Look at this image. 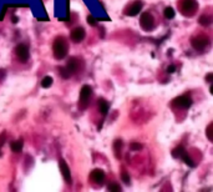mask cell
<instances>
[{
    "instance_id": "6da1fadb",
    "label": "cell",
    "mask_w": 213,
    "mask_h": 192,
    "mask_svg": "<svg viewBox=\"0 0 213 192\" xmlns=\"http://www.w3.org/2000/svg\"><path fill=\"white\" fill-rule=\"evenodd\" d=\"M67 54V44L64 37H58L54 42V55L56 59H64Z\"/></svg>"
},
{
    "instance_id": "7a4b0ae2",
    "label": "cell",
    "mask_w": 213,
    "mask_h": 192,
    "mask_svg": "<svg viewBox=\"0 0 213 192\" xmlns=\"http://www.w3.org/2000/svg\"><path fill=\"white\" fill-rule=\"evenodd\" d=\"M91 94H92V89L89 85H83L81 87L80 91V107L81 109H86L89 105V100L91 98Z\"/></svg>"
},
{
    "instance_id": "3957f363",
    "label": "cell",
    "mask_w": 213,
    "mask_h": 192,
    "mask_svg": "<svg viewBox=\"0 0 213 192\" xmlns=\"http://www.w3.org/2000/svg\"><path fill=\"white\" fill-rule=\"evenodd\" d=\"M140 23H141V28L150 31L153 29V25H155V20L152 18V15L150 13H143L141 15V19H140Z\"/></svg>"
},
{
    "instance_id": "277c9868",
    "label": "cell",
    "mask_w": 213,
    "mask_h": 192,
    "mask_svg": "<svg viewBox=\"0 0 213 192\" xmlns=\"http://www.w3.org/2000/svg\"><path fill=\"white\" fill-rule=\"evenodd\" d=\"M191 44H192V46L194 47L196 50H204L206 47L208 46V44H209V40L206 37V36H196V37H193L192 40H191Z\"/></svg>"
},
{
    "instance_id": "5b68a950",
    "label": "cell",
    "mask_w": 213,
    "mask_h": 192,
    "mask_svg": "<svg viewBox=\"0 0 213 192\" xmlns=\"http://www.w3.org/2000/svg\"><path fill=\"white\" fill-rule=\"evenodd\" d=\"M180 8L185 14L190 15L192 11H194L197 9V2L196 0H181Z\"/></svg>"
},
{
    "instance_id": "8992f818",
    "label": "cell",
    "mask_w": 213,
    "mask_h": 192,
    "mask_svg": "<svg viewBox=\"0 0 213 192\" xmlns=\"http://www.w3.org/2000/svg\"><path fill=\"white\" fill-rule=\"evenodd\" d=\"M172 105L175 107H180V109H188L192 105V100L188 96H178L172 101Z\"/></svg>"
},
{
    "instance_id": "52a82bcc",
    "label": "cell",
    "mask_w": 213,
    "mask_h": 192,
    "mask_svg": "<svg viewBox=\"0 0 213 192\" xmlns=\"http://www.w3.org/2000/svg\"><path fill=\"white\" fill-rule=\"evenodd\" d=\"M15 54L20 61H26L29 59V49L24 44H19L15 49Z\"/></svg>"
},
{
    "instance_id": "ba28073f",
    "label": "cell",
    "mask_w": 213,
    "mask_h": 192,
    "mask_svg": "<svg viewBox=\"0 0 213 192\" xmlns=\"http://www.w3.org/2000/svg\"><path fill=\"white\" fill-rule=\"evenodd\" d=\"M85 35H86V33H85V29L83 28H76L71 31V40L75 41V42H80L83 40Z\"/></svg>"
},
{
    "instance_id": "9c48e42d",
    "label": "cell",
    "mask_w": 213,
    "mask_h": 192,
    "mask_svg": "<svg viewBox=\"0 0 213 192\" xmlns=\"http://www.w3.org/2000/svg\"><path fill=\"white\" fill-rule=\"evenodd\" d=\"M59 165H60V170H61V173H62L64 178H65L67 182H71V172H70V168H69L67 164H66L64 160H60Z\"/></svg>"
},
{
    "instance_id": "30bf717a",
    "label": "cell",
    "mask_w": 213,
    "mask_h": 192,
    "mask_svg": "<svg viewBox=\"0 0 213 192\" xmlns=\"http://www.w3.org/2000/svg\"><path fill=\"white\" fill-rule=\"evenodd\" d=\"M141 9H142V3L136 2V3H134L132 5L129 7V9H127V15L135 16V15H137V14L141 11Z\"/></svg>"
},
{
    "instance_id": "8fae6325",
    "label": "cell",
    "mask_w": 213,
    "mask_h": 192,
    "mask_svg": "<svg viewBox=\"0 0 213 192\" xmlns=\"http://www.w3.org/2000/svg\"><path fill=\"white\" fill-rule=\"evenodd\" d=\"M91 177H92L96 182L101 183V182L105 180V171L101 170V168H95V170L92 171V173H91Z\"/></svg>"
},
{
    "instance_id": "7c38bea8",
    "label": "cell",
    "mask_w": 213,
    "mask_h": 192,
    "mask_svg": "<svg viewBox=\"0 0 213 192\" xmlns=\"http://www.w3.org/2000/svg\"><path fill=\"white\" fill-rule=\"evenodd\" d=\"M77 68H79L77 59H70V60H69V63H67V65H66V70L72 75V74H75V72H76Z\"/></svg>"
},
{
    "instance_id": "4fadbf2b",
    "label": "cell",
    "mask_w": 213,
    "mask_h": 192,
    "mask_svg": "<svg viewBox=\"0 0 213 192\" xmlns=\"http://www.w3.org/2000/svg\"><path fill=\"white\" fill-rule=\"evenodd\" d=\"M10 149H11V151H14V152H16V154L21 152V150H23V141H21V140L13 141V142L10 143Z\"/></svg>"
},
{
    "instance_id": "5bb4252c",
    "label": "cell",
    "mask_w": 213,
    "mask_h": 192,
    "mask_svg": "<svg viewBox=\"0 0 213 192\" xmlns=\"http://www.w3.org/2000/svg\"><path fill=\"white\" fill-rule=\"evenodd\" d=\"M99 109H100V112L104 116L107 115V112H109V103L106 100H104V99H100L99 100Z\"/></svg>"
},
{
    "instance_id": "9a60e30c",
    "label": "cell",
    "mask_w": 213,
    "mask_h": 192,
    "mask_svg": "<svg viewBox=\"0 0 213 192\" xmlns=\"http://www.w3.org/2000/svg\"><path fill=\"white\" fill-rule=\"evenodd\" d=\"M163 14H164V16H166L167 19H173V18H175V15H176V11H175V9H173V8L168 7V8H166V9H164Z\"/></svg>"
},
{
    "instance_id": "2e32d148",
    "label": "cell",
    "mask_w": 213,
    "mask_h": 192,
    "mask_svg": "<svg viewBox=\"0 0 213 192\" xmlns=\"http://www.w3.org/2000/svg\"><path fill=\"white\" fill-rule=\"evenodd\" d=\"M51 85H53V77H51V76H45L44 79H42V81H41V86H42V87L48 89V87H50Z\"/></svg>"
},
{
    "instance_id": "e0dca14e",
    "label": "cell",
    "mask_w": 213,
    "mask_h": 192,
    "mask_svg": "<svg viewBox=\"0 0 213 192\" xmlns=\"http://www.w3.org/2000/svg\"><path fill=\"white\" fill-rule=\"evenodd\" d=\"M185 152H186V151H185V149H183V147H177V149H175V150L172 151V156H173V157H176V159H178V157L181 159V157H182V155H183Z\"/></svg>"
},
{
    "instance_id": "ac0fdd59",
    "label": "cell",
    "mask_w": 213,
    "mask_h": 192,
    "mask_svg": "<svg viewBox=\"0 0 213 192\" xmlns=\"http://www.w3.org/2000/svg\"><path fill=\"white\" fill-rule=\"evenodd\" d=\"M211 18L209 16H207V15H203V16H201L199 18V24L201 25H204V26H207V25H209L211 24Z\"/></svg>"
},
{
    "instance_id": "d6986e66",
    "label": "cell",
    "mask_w": 213,
    "mask_h": 192,
    "mask_svg": "<svg viewBox=\"0 0 213 192\" xmlns=\"http://www.w3.org/2000/svg\"><path fill=\"white\" fill-rule=\"evenodd\" d=\"M121 146H122V142H121V140H117L115 143H113V147H115V150H116V154H117V157L120 156V151H121Z\"/></svg>"
},
{
    "instance_id": "ffe728a7",
    "label": "cell",
    "mask_w": 213,
    "mask_h": 192,
    "mask_svg": "<svg viewBox=\"0 0 213 192\" xmlns=\"http://www.w3.org/2000/svg\"><path fill=\"white\" fill-rule=\"evenodd\" d=\"M5 137H6V133H5V131H3L2 133H0V156H2V146L4 145Z\"/></svg>"
},
{
    "instance_id": "44dd1931",
    "label": "cell",
    "mask_w": 213,
    "mask_h": 192,
    "mask_svg": "<svg viewBox=\"0 0 213 192\" xmlns=\"http://www.w3.org/2000/svg\"><path fill=\"white\" fill-rule=\"evenodd\" d=\"M109 191H115V192H120L121 191V187L118 186V185H116V183H111V185H109Z\"/></svg>"
},
{
    "instance_id": "7402d4cb",
    "label": "cell",
    "mask_w": 213,
    "mask_h": 192,
    "mask_svg": "<svg viewBox=\"0 0 213 192\" xmlns=\"http://www.w3.org/2000/svg\"><path fill=\"white\" fill-rule=\"evenodd\" d=\"M121 178H122V181L126 183V185H130V177H129V175H127V172H122L121 173Z\"/></svg>"
},
{
    "instance_id": "603a6c76",
    "label": "cell",
    "mask_w": 213,
    "mask_h": 192,
    "mask_svg": "<svg viewBox=\"0 0 213 192\" xmlns=\"http://www.w3.org/2000/svg\"><path fill=\"white\" fill-rule=\"evenodd\" d=\"M212 127H213V124H209L208 127H207V137L209 141L213 140V136H212Z\"/></svg>"
},
{
    "instance_id": "cb8c5ba5",
    "label": "cell",
    "mask_w": 213,
    "mask_h": 192,
    "mask_svg": "<svg viewBox=\"0 0 213 192\" xmlns=\"http://www.w3.org/2000/svg\"><path fill=\"white\" fill-rule=\"evenodd\" d=\"M131 150H134V151H137V150H141L142 149V145H140V143H136V142H134V143H131Z\"/></svg>"
},
{
    "instance_id": "d4e9b609",
    "label": "cell",
    "mask_w": 213,
    "mask_h": 192,
    "mask_svg": "<svg viewBox=\"0 0 213 192\" xmlns=\"http://www.w3.org/2000/svg\"><path fill=\"white\" fill-rule=\"evenodd\" d=\"M87 23L90 24V25H92V26H95V25H97V21H96V19L92 16V15H90L89 18H87Z\"/></svg>"
},
{
    "instance_id": "484cf974",
    "label": "cell",
    "mask_w": 213,
    "mask_h": 192,
    "mask_svg": "<svg viewBox=\"0 0 213 192\" xmlns=\"http://www.w3.org/2000/svg\"><path fill=\"white\" fill-rule=\"evenodd\" d=\"M175 71H176V66H175V65H169V66L167 68V72H168V74H173Z\"/></svg>"
},
{
    "instance_id": "4316f807",
    "label": "cell",
    "mask_w": 213,
    "mask_h": 192,
    "mask_svg": "<svg viewBox=\"0 0 213 192\" xmlns=\"http://www.w3.org/2000/svg\"><path fill=\"white\" fill-rule=\"evenodd\" d=\"M206 79H207V81L208 82H212V79H213V74L211 72V74H208L207 76H206Z\"/></svg>"
},
{
    "instance_id": "83f0119b",
    "label": "cell",
    "mask_w": 213,
    "mask_h": 192,
    "mask_svg": "<svg viewBox=\"0 0 213 192\" xmlns=\"http://www.w3.org/2000/svg\"><path fill=\"white\" fill-rule=\"evenodd\" d=\"M3 77H5V70L0 69V79H3Z\"/></svg>"
}]
</instances>
